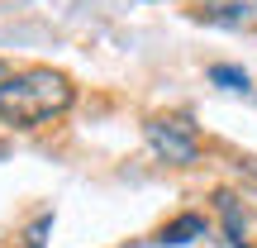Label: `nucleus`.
Returning a JSON list of instances; mask_svg holds the SVG:
<instances>
[{
	"label": "nucleus",
	"instance_id": "obj_4",
	"mask_svg": "<svg viewBox=\"0 0 257 248\" xmlns=\"http://www.w3.org/2000/svg\"><path fill=\"white\" fill-rule=\"evenodd\" d=\"M200 234H205L200 215H181V220H172L162 234H157V243H191V239H200Z\"/></svg>",
	"mask_w": 257,
	"mask_h": 248
},
{
	"label": "nucleus",
	"instance_id": "obj_5",
	"mask_svg": "<svg viewBox=\"0 0 257 248\" xmlns=\"http://www.w3.org/2000/svg\"><path fill=\"white\" fill-rule=\"evenodd\" d=\"M214 201H219V210H224V224H229L233 248H243V215H238V205H233V196H229V191H219Z\"/></svg>",
	"mask_w": 257,
	"mask_h": 248
},
{
	"label": "nucleus",
	"instance_id": "obj_7",
	"mask_svg": "<svg viewBox=\"0 0 257 248\" xmlns=\"http://www.w3.org/2000/svg\"><path fill=\"white\" fill-rule=\"evenodd\" d=\"M5 76H10V72H5V62H0V81H5Z\"/></svg>",
	"mask_w": 257,
	"mask_h": 248
},
{
	"label": "nucleus",
	"instance_id": "obj_2",
	"mask_svg": "<svg viewBox=\"0 0 257 248\" xmlns=\"http://www.w3.org/2000/svg\"><path fill=\"white\" fill-rule=\"evenodd\" d=\"M143 134H148V148L172 167H191L200 157V138H195V124L186 115H157V120H148Z\"/></svg>",
	"mask_w": 257,
	"mask_h": 248
},
{
	"label": "nucleus",
	"instance_id": "obj_3",
	"mask_svg": "<svg viewBox=\"0 0 257 248\" xmlns=\"http://www.w3.org/2000/svg\"><path fill=\"white\" fill-rule=\"evenodd\" d=\"M200 15L214 19V24H229V29H248V24H257V10L248 5V0H205Z\"/></svg>",
	"mask_w": 257,
	"mask_h": 248
},
{
	"label": "nucleus",
	"instance_id": "obj_6",
	"mask_svg": "<svg viewBox=\"0 0 257 248\" xmlns=\"http://www.w3.org/2000/svg\"><path fill=\"white\" fill-rule=\"evenodd\" d=\"M210 81H219L224 91H248V72H238V67H224V62L210 67Z\"/></svg>",
	"mask_w": 257,
	"mask_h": 248
},
{
	"label": "nucleus",
	"instance_id": "obj_1",
	"mask_svg": "<svg viewBox=\"0 0 257 248\" xmlns=\"http://www.w3.org/2000/svg\"><path fill=\"white\" fill-rule=\"evenodd\" d=\"M76 101L72 81L53 67H29V72H10L0 81V120L15 129H38L57 115H67Z\"/></svg>",
	"mask_w": 257,
	"mask_h": 248
}]
</instances>
